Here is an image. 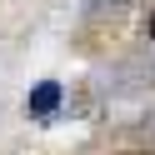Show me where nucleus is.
Segmentation results:
<instances>
[{
	"label": "nucleus",
	"mask_w": 155,
	"mask_h": 155,
	"mask_svg": "<svg viewBox=\"0 0 155 155\" xmlns=\"http://www.w3.org/2000/svg\"><path fill=\"white\" fill-rule=\"evenodd\" d=\"M55 105H60V85H55V80H40L30 90V115H50Z\"/></svg>",
	"instance_id": "1"
},
{
	"label": "nucleus",
	"mask_w": 155,
	"mask_h": 155,
	"mask_svg": "<svg viewBox=\"0 0 155 155\" xmlns=\"http://www.w3.org/2000/svg\"><path fill=\"white\" fill-rule=\"evenodd\" d=\"M150 40H155V15H150Z\"/></svg>",
	"instance_id": "2"
},
{
	"label": "nucleus",
	"mask_w": 155,
	"mask_h": 155,
	"mask_svg": "<svg viewBox=\"0 0 155 155\" xmlns=\"http://www.w3.org/2000/svg\"><path fill=\"white\" fill-rule=\"evenodd\" d=\"M130 155H150V150H130Z\"/></svg>",
	"instance_id": "3"
}]
</instances>
